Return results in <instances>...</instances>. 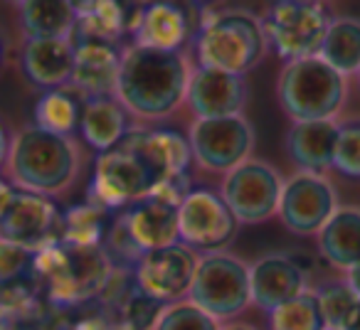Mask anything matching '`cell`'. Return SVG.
<instances>
[{
  "mask_svg": "<svg viewBox=\"0 0 360 330\" xmlns=\"http://www.w3.org/2000/svg\"><path fill=\"white\" fill-rule=\"evenodd\" d=\"M188 79L191 72L178 52L134 45L121 55L116 99L134 114L160 119L186 99Z\"/></svg>",
  "mask_w": 360,
  "mask_h": 330,
  "instance_id": "1",
  "label": "cell"
},
{
  "mask_svg": "<svg viewBox=\"0 0 360 330\" xmlns=\"http://www.w3.org/2000/svg\"><path fill=\"white\" fill-rule=\"evenodd\" d=\"M163 180H168V173L150 148L148 131H134L96 160L89 202L101 210H114L134 200L141 202L150 197Z\"/></svg>",
  "mask_w": 360,
  "mask_h": 330,
  "instance_id": "2",
  "label": "cell"
},
{
  "mask_svg": "<svg viewBox=\"0 0 360 330\" xmlns=\"http://www.w3.org/2000/svg\"><path fill=\"white\" fill-rule=\"evenodd\" d=\"M266 45L269 42H266L264 22L257 20L252 13H215L210 20L202 22L198 35V62L207 70L245 77L259 65Z\"/></svg>",
  "mask_w": 360,
  "mask_h": 330,
  "instance_id": "3",
  "label": "cell"
},
{
  "mask_svg": "<svg viewBox=\"0 0 360 330\" xmlns=\"http://www.w3.org/2000/svg\"><path fill=\"white\" fill-rule=\"evenodd\" d=\"M8 168L15 183L37 195L62 192L77 173L75 145L65 136L30 126L20 131L8 150Z\"/></svg>",
  "mask_w": 360,
  "mask_h": 330,
  "instance_id": "4",
  "label": "cell"
},
{
  "mask_svg": "<svg viewBox=\"0 0 360 330\" xmlns=\"http://www.w3.org/2000/svg\"><path fill=\"white\" fill-rule=\"evenodd\" d=\"M279 104L294 124L335 119L345 99V77L319 55L286 62L279 77Z\"/></svg>",
  "mask_w": 360,
  "mask_h": 330,
  "instance_id": "5",
  "label": "cell"
},
{
  "mask_svg": "<svg viewBox=\"0 0 360 330\" xmlns=\"http://www.w3.org/2000/svg\"><path fill=\"white\" fill-rule=\"evenodd\" d=\"M35 269L50 281L52 298L60 303H82L109 286L114 266L101 246L47 244L32 259Z\"/></svg>",
  "mask_w": 360,
  "mask_h": 330,
  "instance_id": "6",
  "label": "cell"
},
{
  "mask_svg": "<svg viewBox=\"0 0 360 330\" xmlns=\"http://www.w3.org/2000/svg\"><path fill=\"white\" fill-rule=\"evenodd\" d=\"M188 301L210 313L212 318L240 315L252 303L250 266L222 251L200 256L193 276Z\"/></svg>",
  "mask_w": 360,
  "mask_h": 330,
  "instance_id": "7",
  "label": "cell"
},
{
  "mask_svg": "<svg viewBox=\"0 0 360 330\" xmlns=\"http://www.w3.org/2000/svg\"><path fill=\"white\" fill-rule=\"evenodd\" d=\"M266 42L286 62L316 57L330 27V18L316 0L274 3L264 20Z\"/></svg>",
  "mask_w": 360,
  "mask_h": 330,
  "instance_id": "8",
  "label": "cell"
},
{
  "mask_svg": "<svg viewBox=\"0 0 360 330\" xmlns=\"http://www.w3.org/2000/svg\"><path fill=\"white\" fill-rule=\"evenodd\" d=\"M284 180L271 165L245 160L227 173L222 183V200L242 225H259L279 212Z\"/></svg>",
  "mask_w": 360,
  "mask_h": 330,
  "instance_id": "9",
  "label": "cell"
},
{
  "mask_svg": "<svg viewBox=\"0 0 360 330\" xmlns=\"http://www.w3.org/2000/svg\"><path fill=\"white\" fill-rule=\"evenodd\" d=\"M188 140H191L193 155L202 168L230 173L240 163L250 160L255 131L242 114L220 116V119H198Z\"/></svg>",
  "mask_w": 360,
  "mask_h": 330,
  "instance_id": "10",
  "label": "cell"
},
{
  "mask_svg": "<svg viewBox=\"0 0 360 330\" xmlns=\"http://www.w3.org/2000/svg\"><path fill=\"white\" fill-rule=\"evenodd\" d=\"M237 225L227 202L210 190H191L178 207L180 242L193 251H220L232 242Z\"/></svg>",
  "mask_w": 360,
  "mask_h": 330,
  "instance_id": "11",
  "label": "cell"
},
{
  "mask_svg": "<svg viewBox=\"0 0 360 330\" xmlns=\"http://www.w3.org/2000/svg\"><path fill=\"white\" fill-rule=\"evenodd\" d=\"M335 210L338 195L333 185L319 173L301 171L284 183L276 215L294 235H319Z\"/></svg>",
  "mask_w": 360,
  "mask_h": 330,
  "instance_id": "12",
  "label": "cell"
},
{
  "mask_svg": "<svg viewBox=\"0 0 360 330\" xmlns=\"http://www.w3.org/2000/svg\"><path fill=\"white\" fill-rule=\"evenodd\" d=\"M198 261H200V256L183 242L146 251L134 271L136 286L165 305L178 303L191 291Z\"/></svg>",
  "mask_w": 360,
  "mask_h": 330,
  "instance_id": "13",
  "label": "cell"
},
{
  "mask_svg": "<svg viewBox=\"0 0 360 330\" xmlns=\"http://www.w3.org/2000/svg\"><path fill=\"white\" fill-rule=\"evenodd\" d=\"M60 212L55 202L37 192H18L15 200L0 217V239L22 249H42L52 244V235L60 227Z\"/></svg>",
  "mask_w": 360,
  "mask_h": 330,
  "instance_id": "14",
  "label": "cell"
},
{
  "mask_svg": "<svg viewBox=\"0 0 360 330\" xmlns=\"http://www.w3.org/2000/svg\"><path fill=\"white\" fill-rule=\"evenodd\" d=\"M186 99L188 106L198 114V119L237 116L247 101L245 77L198 67L188 79Z\"/></svg>",
  "mask_w": 360,
  "mask_h": 330,
  "instance_id": "15",
  "label": "cell"
},
{
  "mask_svg": "<svg viewBox=\"0 0 360 330\" xmlns=\"http://www.w3.org/2000/svg\"><path fill=\"white\" fill-rule=\"evenodd\" d=\"M252 303L271 313L306 291V271L301 261L286 254L262 256L255 266H250Z\"/></svg>",
  "mask_w": 360,
  "mask_h": 330,
  "instance_id": "16",
  "label": "cell"
},
{
  "mask_svg": "<svg viewBox=\"0 0 360 330\" xmlns=\"http://www.w3.org/2000/svg\"><path fill=\"white\" fill-rule=\"evenodd\" d=\"M191 35V18L186 8L173 0H153L143 6L139 25L134 30L136 45L150 50L178 52Z\"/></svg>",
  "mask_w": 360,
  "mask_h": 330,
  "instance_id": "17",
  "label": "cell"
},
{
  "mask_svg": "<svg viewBox=\"0 0 360 330\" xmlns=\"http://www.w3.org/2000/svg\"><path fill=\"white\" fill-rule=\"evenodd\" d=\"M121 55L109 42L84 40L75 45L72 81L91 96H114L119 84Z\"/></svg>",
  "mask_w": 360,
  "mask_h": 330,
  "instance_id": "18",
  "label": "cell"
},
{
  "mask_svg": "<svg viewBox=\"0 0 360 330\" xmlns=\"http://www.w3.org/2000/svg\"><path fill=\"white\" fill-rule=\"evenodd\" d=\"M338 126L328 121H299L286 133V150L304 173H323L333 168Z\"/></svg>",
  "mask_w": 360,
  "mask_h": 330,
  "instance_id": "19",
  "label": "cell"
},
{
  "mask_svg": "<svg viewBox=\"0 0 360 330\" xmlns=\"http://www.w3.org/2000/svg\"><path fill=\"white\" fill-rule=\"evenodd\" d=\"M121 217H124L134 242L143 251H153L180 242L178 207L168 205V202L146 197V200L136 202V207H131Z\"/></svg>",
  "mask_w": 360,
  "mask_h": 330,
  "instance_id": "20",
  "label": "cell"
},
{
  "mask_svg": "<svg viewBox=\"0 0 360 330\" xmlns=\"http://www.w3.org/2000/svg\"><path fill=\"white\" fill-rule=\"evenodd\" d=\"M22 70L37 86L62 89L75 72V45L70 40H27Z\"/></svg>",
  "mask_w": 360,
  "mask_h": 330,
  "instance_id": "21",
  "label": "cell"
},
{
  "mask_svg": "<svg viewBox=\"0 0 360 330\" xmlns=\"http://www.w3.org/2000/svg\"><path fill=\"white\" fill-rule=\"evenodd\" d=\"M321 256L335 269L348 271L360 261V210L338 207L319 232Z\"/></svg>",
  "mask_w": 360,
  "mask_h": 330,
  "instance_id": "22",
  "label": "cell"
},
{
  "mask_svg": "<svg viewBox=\"0 0 360 330\" xmlns=\"http://www.w3.org/2000/svg\"><path fill=\"white\" fill-rule=\"evenodd\" d=\"M79 128L94 150L106 153L116 148L126 136V114L121 101L114 96H91L82 109Z\"/></svg>",
  "mask_w": 360,
  "mask_h": 330,
  "instance_id": "23",
  "label": "cell"
},
{
  "mask_svg": "<svg viewBox=\"0 0 360 330\" xmlns=\"http://www.w3.org/2000/svg\"><path fill=\"white\" fill-rule=\"evenodd\" d=\"M20 15L30 40H70L75 35L77 11L72 0H27Z\"/></svg>",
  "mask_w": 360,
  "mask_h": 330,
  "instance_id": "24",
  "label": "cell"
},
{
  "mask_svg": "<svg viewBox=\"0 0 360 330\" xmlns=\"http://www.w3.org/2000/svg\"><path fill=\"white\" fill-rule=\"evenodd\" d=\"M319 57L343 77L360 72V22L353 18L330 20Z\"/></svg>",
  "mask_w": 360,
  "mask_h": 330,
  "instance_id": "25",
  "label": "cell"
},
{
  "mask_svg": "<svg viewBox=\"0 0 360 330\" xmlns=\"http://www.w3.org/2000/svg\"><path fill=\"white\" fill-rule=\"evenodd\" d=\"M106 230V210L91 202L70 207L60 220L62 244L67 246H101Z\"/></svg>",
  "mask_w": 360,
  "mask_h": 330,
  "instance_id": "26",
  "label": "cell"
},
{
  "mask_svg": "<svg viewBox=\"0 0 360 330\" xmlns=\"http://www.w3.org/2000/svg\"><path fill=\"white\" fill-rule=\"evenodd\" d=\"M82 109L77 99L65 89H50L37 99L35 106V126L47 133L70 136L79 126Z\"/></svg>",
  "mask_w": 360,
  "mask_h": 330,
  "instance_id": "27",
  "label": "cell"
},
{
  "mask_svg": "<svg viewBox=\"0 0 360 330\" xmlns=\"http://www.w3.org/2000/svg\"><path fill=\"white\" fill-rule=\"evenodd\" d=\"M271 330H326V318L321 310L316 291L306 289L296 298L286 301L284 305L274 308L269 313Z\"/></svg>",
  "mask_w": 360,
  "mask_h": 330,
  "instance_id": "28",
  "label": "cell"
},
{
  "mask_svg": "<svg viewBox=\"0 0 360 330\" xmlns=\"http://www.w3.org/2000/svg\"><path fill=\"white\" fill-rule=\"evenodd\" d=\"M316 296H319L321 310H323L326 325L333 330H340L345 315L350 313V308L355 305L358 296L353 293V289L348 286L345 279H335V281H326L323 286L316 289Z\"/></svg>",
  "mask_w": 360,
  "mask_h": 330,
  "instance_id": "29",
  "label": "cell"
},
{
  "mask_svg": "<svg viewBox=\"0 0 360 330\" xmlns=\"http://www.w3.org/2000/svg\"><path fill=\"white\" fill-rule=\"evenodd\" d=\"M165 310V303L155 301L153 296L143 293L136 286L121 303V318H124L126 330H155L160 315Z\"/></svg>",
  "mask_w": 360,
  "mask_h": 330,
  "instance_id": "30",
  "label": "cell"
},
{
  "mask_svg": "<svg viewBox=\"0 0 360 330\" xmlns=\"http://www.w3.org/2000/svg\"><path fill=\"white\" fill-rule=\"evenodd\" d=\"M155 330H220L217 318L198 308L191 301H178V303L165 305Z\"/></svg>",
  "mask_w": 360,
  "mask_h": 330,
  "instance_id": "31",
  "label": "cell"
},
{
  "mask_svg": "<svg viewBox=\"0 0 360 330\" xmlns=\"http://www.w3.org/2000/svg\"><path fill=\"white\" fill-rule=\"evenodd\" d=\"M333 168L345 178H360V119L338 126Z\"/></svg>",
  "mask_w": 360,
  "mask_h": 330,
  "instance_id": "32",
  "label": "cell"
},
{
  "mask_svg": "<svg viewBox=\"0 0 360 330\" xmlns=\"http://www.w3.org/2000/svg\"><path fill=\"white\" fill-rule=\"evenodd\" d=\"M27 261H30V249H22V246L0 239V284L15 279L27 266Z\"/></svg>",
  "mask_w": 360,
  "mask_h": 330,
  "instance_id": "33",
  "label": "cell"
},
{
  "mask_svg": "<svg viewBox=\"0 0 360 330\" xmlns=\"http://www.w3.org/2000/svg\"><path fill=\"white\" fill-rule=\"evenodd\" d=\"M15 195H18V192L13 190V187L8 185V183L0 180V217L6 215V210L11 207V202L15 200Z\"/></svg>",
  "mask_w": 360,
  "mask_h": 330,
  "instance_id": "34",
  "label": "cell"
},
{
  "mask_svg": "<svg viewBox=\"0 0 360 330\" xmlns=\"http://www.w3.org/2000/svg\"><path fill=\"white\" fill-rule=\"evenodd\" d=\"M340 330H360V298L355 301V305L350 308V313L345 315Z\"/></svg>",
  "mask_w": 360,
  "mask_h": 330,
  "instance_id": "35",
  "label": "cell"
},
{
  "mask_svg": "<svg viewBox=\"0 0 360 330\" xmlns=\"http://www.w3.org/2000/svg\"><path fill=\"white\" fill-rule=\"evenodd\" d=\"M345 281H348V286L353 289V293L360 298V261L355 266H350L348 271H345Z\"/></svg>",
  "mask_w": 360,
  "mask_h": 330,
  "instance_id": "36",
  "label": "cell"
},
{
  "mask_svg": "<svg viewBox=\"0 0 360 330\" xmlns=\"http://www.w3.org/2000/svg\"><path fill=\"white\" fill-rule=\"evenodd\" d=\"M8 150H11V145H8V140H6V131H3V126H0V165H3V160H6Z\"/></svg>",
  "mask_w": 360,
  "mask_h": 330,
  "instance_id": "37",
  "label": "cell"
},
{
  "mask_svg": "<svg viewBox=\"0 0 360 330\" xmlns=\"http://www.w3.org/2000/svg\"><path fill=\"white\" fill-rule=\"evenodd\" d=\"M225 330H255V328H250V325H227Z\"/></svg>",
  "mask_w": 360,
  "mask_h": 330,
  "instance_id": "38",
  "label": "cell"
},
{
  "mask_svg": "<svg viewBox=\"0 0 360 330\" xmlns=\"http://www.w3.org/2000/svg\"><path fill=\"white\" fill-rule=\"evenodd\" d=\"M8 3H13V6H25V3H27V0H8Z\"/></svg>",
  "mask_w": 360,
  "mask_h": 330,
  "instance_id": "39",
  "label": "cell"
},
{
  "mask_svg": "<svg viewBox=\"0 0 360 330\" xmlns=\"http://www.w3.org/2000/svg\"><path fill=\"white\" fill-rule=\"evenodd\" d=\"M191 3H205V0H191Z\"/></svg>",
  "mask_w": 360,
  "mask_h": 330,
  "instance_id": "40",
  "label": "cell"
},
{
  "mask_svg": "<svg viewBox=\"0 0 360 330\" xmlns=\"http://www.w3.org/2000/svg\"><path fill=\"white\" fill-rule=\"evenodd\" d=\"M0 57H3V42H0Z\"/></svg>",
  "mask_w": 360,
  "mask_h": 330,
  "instance_id": "41",
  "label": "cell"
},
{
  "mask_svg": "<svg viewBox=\"0 0 360 330\" xmlns=\"http://www.w3.org/2000/svg\"><path fill=\"white\" fill-rule=\"evenodd\" d=\"M0 330H15V328H6V325H3V328H0Z\"/></svg>",
  "mask_w": 360,
  "mask_h": 330,
  "instance_id": "42",
  "label": "cell"
},
{
  "mask_svg": "<svg viewBox=\"0 0 360 330\" xmlns=\"http://www.w3.org/2000/svg\"><path fill=\"white\" fill-rule=\"evenodd\" d=\"M276 3H289V0H276Z\"/></svg>",
  "mask_w": 360,
  "mask_h": 330,
  "instance_id": "43",
  "label": "cell"
},
{
  "mask_svg": "<svg viewBox=\"0 0 360 330\" xmlns=\"http://www.w3.org/2000/svg\"><path fill=\"white\" fill-rule=\"evenodd\" d=\"M111 330H126V328H111Z\"/></svg>",
  "mask_w": 360,
  "mask_h": 330,
  "instance_id": "44",
  "label": "cell"
},
{
  "mask_svg": "<svg viewBox=\"0 0 360 330\" xmlns=\"http://www.w3.org/2000/svg\"><path fill=\"white\" fill-rule=\"evenodd\" d=\"M326 330H333V328H326Z\"/></svg>",
  "mask_w": 360,
  "mask_h": 330,
  "instance_id": "45",
  "label": "cell"
},
{
  "mask_svg": "<svg viewBox=\"0 0 360 330\" xmlns=\"http://www.w3.org/2000/svg\"><path fill=\"white\" fill-rule=\"evenodd\" d=\"M358 77H360V72H358Z\"/></svg>",
  "mask_w": 360,
  "mask_h": 330,
  "instance_id": "46",
  "label": "cell"
}]
</instances>
